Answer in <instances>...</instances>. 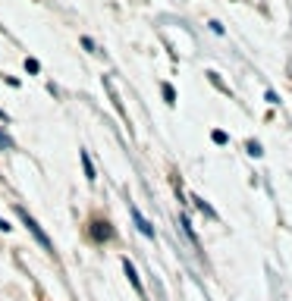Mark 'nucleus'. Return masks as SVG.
<instances>
[{"mask_svg":"<svg viewBox=\"0 0 292 301\" xmlns=\"http://www.w3.org/2000/svg\"><path fill=\"white\" fill-rule=\"evenodd\" d=\"M13 210H16V217H19V220H22V226H25V229H29V232H32V236H35V242H38V245H41V248H44V251H48V254H54V242H50V238H48V232H44V229H41V226H38V220H35V217H32V213H29V210H25V207H22V204H16V207H13Z\"/></svg>","mask_w":292,"mask_h":301,"instance_id":"nucleus-1","label":"nucleus"},{"mask_svg":"<svg viewBox=\"0 0 292 301\" xmlns=\"http://www.w3.org/2000/svg\"><path fill=\"white\" fill-rule=\"evenodd\" d=\"M129 213H132V220H135V226H138V232H142V236H145V238H154V226H151V223H148V220H145V217H142V210H138V207H135V204H132V207H129Z\"/></svg>","mask_w":292,"mask_h":301,"instance_id":"nucleus-2","label":"nucleus"},{"mask_svg":"<svg viewBox=\"0 0 292 301\" xmlns=\"http://www.w3.org/2000/svg\"><path fill=\"white\" fill-rule=\"evenodd\" d=\"M123 270H126V276H129V283H132V289H135V292H138V295H142V298H145V285H142V279H138V273H135V267H132V260H129V257H126V260H123Z\"/></svg>","mask_w":292,"mask_h":301,"instance_id":"nucleus-3","label":"nucleus"},{"mask_svg":"<svg viewBox=\"0 0 292 301\" xmlns=\"http://www.w3.org/2000/svg\"><path fill=\"white\" fill-rule=\"evenodd\" d=\"M82 166H85V179H88V182H95V163H91V157H88V151H82Z\"/></svg>","mask_w":292,"mask_h":301,"instance_id":"nucleus-4","label":"nucleus"},{"mask_svg":"<svg viewBox=\"0 0 292 301\" xmlns=\"http://www.w3.org/2000/svg\"><path fill=\"white\" fill-rule=\"evenodd\" d=\"M95 226H97V229H95V238H97V242H107V238L114 236V229H110V223H95Z\"/></svg>","mask_w":292,"mask_h":301,"instance_id":"nucleus-5","label":"nucleus"},{"mask_svg":"<svg viewBox=\"0 0 292 301\" xmlns=\"http://www.w3.org/2000/svg\"><path fill=\"white\" fill-rule=\"evenodd\" d=\"M192 201H195V207H198V210H204V213H208V217H214V220H217V210H211V207L204 204V201L198 198V195H192Z\"/></svg>","mask_w":292,"mask_h":301,"instance_id":"nucleus-6","label":"nucleus"},{"mask_svg":"<svg viewBox=\"0 0 292 301\" xmlns=\"http://www.w3.org/2000/svg\"><path fill=\"white\" fill-rule=\"evenodd\" d=\"M163 97H167V104H176V91H173V85L163 82Z\"/></svg>","mask_w":292,"mask_h":301,"instance_id":"nucleus-7","label":"nucleus"},{"mask_svg":"<svg viewBox=\"0 0 292 301\" xmlns=\"http://www.w3.org/2000/svg\"><path fill=\"white\" fill-rule=\"evenodd\" d=\"M0 151H13V138L6 132H0Z\"/></svg>","mask_w":292,"mask_h":301,"instance_id":"nucleus-8","label":"nucleus"},{"mask_svg":"<svg viewBox=\"0 0 292 301\" xmlns=\"http://www.w3.org/2000/svg\"><path fill=\"white\" fill-rule=\"evenodd\" d=\"M211 138H214L217 144H227V132H220V129H214V132H211Z\"/></svg>","mask_w":292,"mask_h":301,"instance_id":"nucleus-9","label":"nucleus"},{"mask_svg":"<svg viewBox=\"0 0 292 301\" xmlns=\"http://www.w3.org/2000/svg\"><path fill=\"white\" fill-rule=\"evenodd\" d=\"M248 154H251V157H261V144H258V142H248Z\"/></svg>","mask_w":292,"mask_h":301,"instance_id":"nucleus-10","label":"nucleus"},{"mask_svg":"<svg viewBox=\"0 0 292 301\" xmlns=\"http://www.w3.org/2000/svg\"><path fill=\"white\" fill-rule=\"evenodd\" d=\"M25 69H29V72H38L41 66H38V60H25Z\"/></svg>","mask_w":292,"mask_h":301,"instance_id":"nucleus-11","label":"nucleus"},{"mask_svg":"<svg viewBox=\"0 0 292 301\" xmlns=\"http://www.w3.org/2000/svg\"><path fill=\"white\" fill-rule=\"evenodd\" d=\"M264 100H267V104H280V97H276V91H267V95H264Z\"/></svg>","mask_w":292,"mask_h":301,"instance_id":"nucleus-12","label":"nucleus"},{"mask_svg":"<svg viewBox=\"0 0 292 301\" xmlns=\"http://www.w3.org/2000/svg\"><path fill=\"white\" fill-rule=\"evenodd\" d=\"M0 229H3V232H6V229H13V226H10V223H6V220H3V217H0Z\"/></svg>","mask_w":292,"mask_h":301,"instance_id":"nucleus-13","label":"nucleus"},{"mask_svg":"<svg viewBox=\"0 0 292 301\" xmlns=\"http://www.w3.org/2000/svg\"><path fill=\"white\" fill-rule=\"evenodd\" d=\"M0 119H3V123H6V113H3V110H0Z\"/></svg>","mask_w":292,"mask_h":301,"instance_id":"nucleus-14","label":"nucleus"}]
</instances>
